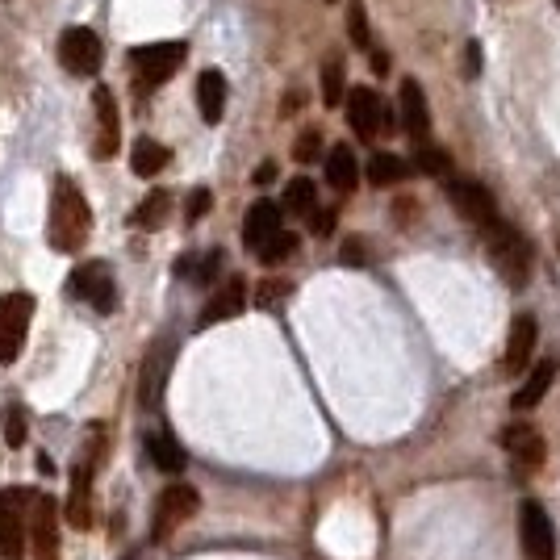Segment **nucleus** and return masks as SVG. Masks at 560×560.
I'll use <instances>...</instances> for the list:
<instances>
[{"label":"nucleus","instance_id":"c85d7f7f","mask_svg":"<svg viewBox=\"0 0 560 560\" xmlns=\"http://www.w3.org/2000/svg\"><path fill=\"white\" fill-rule=\"evenodd\" d=\"M347 34H352L356 51H372V30H368L364 0H347Z\"/></svg>","mask_w":560,"mask_h":560},{"label":"nucleus","instance_id":"5701e85b","mask_svg":"<svg viewBox=\"0 0 560 560\" xmlns=\"http://www.w3.org/2000/svg\"><path fill=\"white\" fill-rule=\"evenodd\" d=\"M147 456L155 460V469H159V473H168V477L184 473V464H189L184 448H180V443H176L168 431H159V435H151V439H147Z\"/></svg>","mask_w":560,"mask_h":560},{"label":"nucleus","instance_id":"f704fd0d","mask_svg":"<svg viewBox=\"0 0 560 560\" xmlns=\"http://www.w3.org/2000/svg\"><path fill=\"white\" fill-rule=\"evenodd\" d=\"M5 439H9V448H21V443H26V414H21V410H9Z\"/></svg>","mask_w":560,"mask_h":560},{"label":"nucleus","instance_id":"b1692460","mask_svg":"<svg viewBox=\"0 0 560 560\" xmlns=\"http://www.w3.org/2000/svg\"><path fill=\"white\" fill-rule=\"evenodd\" d=\"M326 180H331L339 193H356V184H360V163H356V155L347 151V147H335L331 155H326Z\"/></svg>","mask_w":560,"mask_h":560},{"label":"nucleus","instance_id":"a878e982","mask_svg":"<svg viewBox=\"0 0 560 560\" xmlns=\"http://www.w3.org/2000/svg\"><path fill=\"white\" fill-rule=\"evenodd\" d=\"M406 176H410V163H406L402 155L381 151V155L368 159V180L377 184V189H393V184H402Z\"/></svg>","mask_w":560,"mask_h":560},{"label":"nucleus","instance_id":"473e14b6","mask_svg":"<svg viewBox=\"0 0 560 560\" xmlns=\"http://www.w3.org/2000/svg\"><path fill=\"white\" fill-rule=\"evenodd\" d=\"M289 293H293L289 280H264L260 293H255V306H260V310H272V306H280V301H285Z\"/></svg>","mask_w":560,"mask_h":560},{"label":"nucleus","instance_id":"f257e3e1","mask_svg":"<svg viewBox=\"0 0 560 560\" xmlns=\"http://www.w3.org/2000/svg\"><path fill=\"white\" fill-rule=\"evenodd\" d=\"M92 235V209L84 201V193L76 189L67 176L55 180V197H51V218H46V239L55 251L76 255Z\"/></svg>","mask_w":560,"mask_h":560},{"label":"nucleus","instance_id":"1a4fd4ad","mask_svg":"<svg viewBox=\"0 0 560 560\" xmlns=\"http://www.w3.org/2000/svg\"><path fill=\"white\" fill-rule=\"evenodd\" d=\"M201 510V498H197V489L193 485H184V481H176V485H168L159 494V506H155V527H151V540L159 544V540H168V531L176 527V523H184V519H193Z\"/></svg>","mask_w":560,"mask_h":560},{"label":"nucleus","instance_id":"2eb2a0df","mask_svg":"<svg viewBox=\"0 0 560 560\" xmlns=\"http://www.w3.org/2000/svg\"><path fill=\"white\" fill-rule=\"evenodd\" d=\"M535 343H540V322L535 314H519L506 339V372H523L535 356Z\"/></svg>","mask_w":560,"mask_h":560},{"label":"nucleus","instance_id":"4468645a","mask_svg":"<svg viewBox=\"0 0 560 560\" xmlns=\"http://www.w3.org/2000/svg\"><path fill=\"white\" fill-rule=\"evenodd\" d=\"M247 310V280L239 276H230L226 285L209 297V306L201 310L197 318V331H209V326H218V322H230V318H239Z\"/></svg>","mask_w":560,"mask_h":560},{"label":"nucleus","instance_id":"dca6fc26","mask_svg":"<svg viewBox=\"0 0 560 560\" xmlns=\"http://www.w3.org/2000/svg\"><path fill=\"white\" fill-rule=\"evenodd\" d=\"M502 448L515 456V464H523V469H540L544 464V435L527 423H510L502 431Z\"/></svg>","mask_w":560,"mask_h":560},{"label":"nucleus","instance_id":"37998d69","mask_svg":"<svg viewBox=\"0 0 560 560\" xmlns=\"http://www.w3.org/2000/svg\"><path fill=\"white\" fill-rule=\"evenodd\" d=\"M556 9H560V0H556Z\"/></svg>","mask_w":560,"mask_h":560},{"label":"nucleus","instance_id":"7ed1b4c3","mask_svg":"<svg viewBox=\"0 0 560 560\" xmlns=\"http://www.w3.org/2000/svg\"><path fill=\"white\" fill-rule=\"evenodd\" d=\"M34 489H0V560H26Z\"/></svg>","mask_w":560,"mask_h":560},{"label":"nucleus","instance_id":"a19ab883","mask_svg":"<svg viewBox=\"0 0 560 560\" xmlns=\"http://www.w3.org/2000/svg\"><path fill=\"white\" fill-rule=\"evenodd\" d=\"M372 72H377V76L389 72V55L385 51H372Z\"/></svg>","mask_w":560,"mask_h":560},{"label":"nucleus","instance_id":"ea45409f","mask_svg":"<svg viewBox=\"0 0 560 560\" xmlns=\"http://www.w3.org/2000/svg\"><path fill=\"white\" fill-rule=\"evenodd\" d=\"M276 180V163H260L255 168V184H272Z\"/></svg>","mask_w":560,"mask_h":560},{"label":"nucleus","instance_id":"f8f14e48","mask_svg":"<svg viewBox=\"0 0 560 560\" xmlns=\"http://www.w3.org/2000/svg\"><path fill=\"white\" fill-rule=\"evenodd\" d=\"M519 535H523V552L527 560H552V548H556V535H552V519L544 515L540 502H523L519 510Z\"/></svg>","mask_w":560,"mask_h":560},{"label":"nucleus","instance_id":"aec40b11","mask_svg":"<svg viewBox=\"0 0 560 560\" xmlns=\"http://www.w3.org/2000/svg\"><path fill=\"white\" fill-rule=\"evenodd\" d=\"M197 109H201L205 126H218L222 113H226V76L214 72V67L197 76Z\"/></svg>","mask_w":560,"mask_h":560},{"label":"nucleus","instance_id":"4be33fe9","mask_svg":"<svg viewBox=\"0 0 560 560\" xmlns=\"http://www.w3.org/2000/svg\"><path fill=\"white\" fill-rule=\"evenodd\" d=\"M552 381H556V360H540V364L531 368V377L519 385V393H515V402H510V406H515L519 414L523 410H535V406L544 402V393L552 389Z\"/></svg>","mask_w":560,"mask_h":560},{"label":"nucleus","instance_id":"4c0bfd02","mask_svg":"<svg viewBox=\"0 0 560 560\" xmlns=\"http://www.w3.org/2000/svg\"><path fill=\"white\" fill-rule=\"evenodd\" d=\"M310 230H314V235H331V230H335V209H314Z\"/></svg>","mask_w":560,"mask_h":560},{"label":"nucleus","instance_id":"39448f33","mask_svg":"<svg viewBox=\"0 0 560 560\" xmlns=\"http://www.w3.org/2000/svg\"><path fill=\"white\" fill-rule=\"evenodd\" d=\"M67 293L88 301L97 314H113V306H118V289H113V268L105 260H88L80 264L72 276H67Z\"/></svg>","mask_w":560,"mask_h":560},{"label":"nucleus","instance_id":"6e6552de","mask_svg":"<svg viewBox=\"0 0 560 560\" xmlns=\"http://www.w3.org/2000/svg\"><path fill=\"white\" fill-rule=\"evenodd\" d=\"M59 63L72 76H97L101 63H105V46L88 26H67L59 34Z\"/></svg>","mask_w":560,"mask_h":560},{"label":"nucleus","instance_id":"f3484780","mask_svg":"<svg viewBox=\"0 0 560 560\" xmlns=\"http://www.w3.org/2000/svg\"><path fill=\"white\" fill-rule=\"evenodd\" d=\"M398 105H402V122H406V130L418 138V143H427V134H431V109H427V92H423V84H418V80H402Z\"/></svg>","mask_w":560,"mask_h":560},{"label":"nucleus","instance_id":"79ce46f5","mask_svg":"<svg viewBox=\"0 0 560 560\" xmlns=\"http://www.w3.org/2000/svg\"><path fill=\"white\" fill-rule=\"evenodd\" d=\"M38 473H46V477L55 473V464H51V456H38Z\"/></svg>","mask_w":560,"mask_h":560},{"label":"nucleus","instance_id":"412c9836","mask_svg":"<svg viewBox=\"0 0 560 560\" xmlns=\"http://www.w3.org/2000/svg\"><path fill=\"white\" fill-rule=\"evenodd\" d=\"M168 364H172V343L159 339L155 352L143 360V406H159L163 398V377H168Z\"/></svg>","mask_w":560,"mask_h":560},{"label":"nucleus","instance_id":"2f4dec72","mask_svg":"<svg viewBox=\"0 0 560 560\" xmlns=\"http://www.w3.org/2000/svg\"><path fill=\"white\" fill-rule=\"evenodd\" d=\"M418 168H423L427 176H448L452 172V159H448V151H439V147H431V143H423L418 147Z\"/></svg>","mask_w":560,"mask_h":560},{"label":"nucleus","instance_id":"a211bd4d","mask_svg":"<svg viewBox=\"0 0 560 560\" xmlns=\"http://www.w3.org/2000/svg\"><path fill=\"white\" fill-rule=\"evenodd\" d=\"M280 218H285V214H280L276 201H255L247 209V218H243V243L260 251L272 235H280Z\"/></svg>","mask_w":560,"mask_h":560},{"label":"nucleus","instance_id":"0eeeda50","mask_svg":"<svg viewBox=\"0 0 560 560\" xmlns=\"http://www.w3.org/2000/svg\"><path fill=\"white\" fill-rule=\"evenodd\" d=\"M347 122H352L360 143H372L377 134L393 130V109L372 88H352V92H347Z\"/></svg>","mask_w":560,"mask_h":560},{"label":"nucleus","instance_id":"e433bc0d","mask_svg":"<svg viewBox=\"0 0 560 560\" xmlns=\"http://www.w3.org/2000/svg\"><path fill=\"white\" fill-rule=\"evenodd\" d=\"M209 201H214V193H209V189H193V197H189V226H197L209 214Z\"/></svg>","mask_w":560,"mask_h":560},{"label":"nucleus","instance_id":"423d86ee","mask_svg":"<svg viewBox=\"0 0 560 560\" xmlns=\"http://www.w3.org/2000/svg\"><path fill=\"white\" fill-rule=\"evenodd\" d=\"M184 55H189V46L184 42H155V46H138V51L130 55L134 72H138V92H155L163 80H168L176 67L184 63Z\"/></svg>","mask_w":560,"mask_h":560},{"label":"nucleus","instance_id":"c756f323","mask_svg":"<svg viewBox=\"0 0 560 560\" xmlns=\"http://www.w3.org/2000/svg\"><path fill=\"white\" fill-rule=\"evenodd\" d=\"M293 251H297V235H289V230H280V235H272L260 251H255V255H260V260L272 268V264H285V260H293Z\"/></svg>","mask_w":560,"mask_h":560},{"label":"nucleus","instance_id":"cd10ccee","mask_svg":"<svg viewBox=\"0 0 560 560\" xmlns=\"http://www.w3.org/2000/svg\"><path fill=\"white\" fill-rule=\"evenodd\" d=\"M168 209H172V193H163L155 189L143 205H138V214H134V226H147V230H159L163 218H168Z\"/></svg>","mask_w":560,"mask_h":560},{"label":"nucleus","instance_id":"9b49d317","mask_svg":"<svg viewBox=\"0 0 560 560\" xmlns=\"http://www.w3.org/2000/svg\"><path fill=\"white\" fill-rule=\"evenodd\" d=\"M30 548L38 560H59V506L51 494H38L30 510Z\"/></svg>","mask_w":560,"mask_h":560},{"label":"nucleus","instance_id":"393cba45","mask_svg":"<svg viewBox=\"0 0 560 560\" xmlns=\"http://www.w3.org/2000/svg\"><path fill=\"white\" fill-rule=\"evenodd\" d=\"M168 147H159L155 138H138L134 143V151H130V168H134V176H159L163 168H168Z\"/></svg>","mask_w":560,"mask_h":560},{"label":"nucleus","instance_id":"7c9ffc66","mask_svg":"<svg viewBox=\"0 0 560 560\" xmlns=\"http://www.w3.org/2000/svg\"><path fill=\"white\" fill-rule=\"evenodd\" d=\"M339 101H343V67H339V59H326L322 63V105L335 109Z\"/></svg>","mask_w":560,"mask_h":560},{"label":"nucleus","instance_id":"f03ea898","mask_svg":"<svg viewBox=\"0 0 560 560\" xmlns=\"http://www.w3.org/2000/svg\"><path fill=\"white\" fill-rule=\"evenodd\" d=\"M481 235H485V243H489V260H494V268L502 272V280H506L510 289H523L527 280H531V260H535L531 243H527L510 222L485 226Z\"/></svg>","mask_w":560,"mask_h":560},{"label":"nucleus","instance_id":"20e7f679","mask_svg":"<svg viewBox=\"0 0 560 560\" xmlns=\"http://www.w3.org/2000/svg\"><path fill=\"white\" fill-rule=\"evenodd\" d=\"M34 318V297L30 293H0V364H13L26 347Z\"/></svg>","mask_w":560,"mask_h":560},{"label":"nucleus","instance_id":"58836bf2","mask_svg":"<svg viewBox=\"0 0 560 560\" xmlns=\"http://www.w3.org/2000/svg\"><path fill=\"white\" fill-rule=\"evenodd\" d=\"M481 42H469V59H464V76H469V80H477L481 76Z\"/></svg>","mask_w":560,"mask_h":560},{"label":"nucleus","instance_id":"c9c22d12","mask_svg":"<svg viewBox=\"0 0 560 560\" xmlns=\"http://www.w3.org/2000/svg\"><path fill=\"white\" fill-rule=\"evenodd\" d=\"M339 264H343V268H347V264H352V268H364V264H368L364 239H347V243H343V251H339Z\"/></svg>","mask_w":560,"mask_h":560},{"label":"nucleus","instance_id":"9d476101","mask_svg":"<svg viewBox=\"0 0 560 560\" xmlns=\"http://www.w3.org/2000/svg\"><path fill=\"white\" fill-rule=\"evenodd\" d=\"M448 184V197L456 201V209L464 218H469L473 226H494V222H502V214H498V201H494V193L485 189L481 180H443Z\"/></svg>","mask_w":560,"mask_h":560},{"label":"nucleus","instance_id":"72a5a7b5","mask_svg":"<svg viewBox=\"0 0 560 560\" xmlns=\"http://www.w3.org/2000/svg\"><path fill=\"white\" fill-rule=\"evenodd\" d=\"M318 151H322V134H318V130H301L297 143H293V159H297V163H310Z\"/></svg>","mask_w":560,"mask_h":560},{"label":"nucleus","instance_id":"bb28decb","mask_svg":"<svg viewBox=\"0 0 560 560\" xmlns=\"http://www.w3.org/2000/svg\"><path fill=\"white\" fill-rule=\"evenodd\" d=\"M285 209H289V214H314V209H318V189H314L310 176H293V180H289Z\"/></svg>","mask_w":560,"mask_h":560},{"label":"nucleus","instance_id":"ddd939ff","mask_svg":"<svg viewBox=\"0 0 560 560\" xmlns=\"http://www.w3.org/2000/svg\"><path fill=\"white\" fill-rule=\"evenodd\" d=\"M92 109H97V143H92V155H97V159H113V155H118V143H122L113 88L97 84V92H92Z\"/></svg>","mask_w":560,"mask_h":560},{"label":"nucleus","instance_id":"6ab92c4d","mask_svg":"<svg viewBox=\"0 0 560 560\" xmlns=\"http://www.w3.org/2000/svg\"><path fill=\"white\" fill-rule=\"evenodd\" d=\"M67 523L72 527H92V464L76 460L72 469V498H67Z\"/></svg>","mask_w":560,"mask_h":560}]
</instances>
